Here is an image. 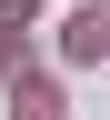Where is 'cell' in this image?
Returning a JSON list of instances; mask_svg holds the SVG:
<instances>
[{"instance_id": "cell-2", "label": "cell", "mask_w": 110, "mask_h": 120, "mask_svg": "<svg viewBox=\"0 0 110 120\" xmlns=\"http://www.w3.org/2000/svg\"><path fill=\"white\" fill-rule=\"evenodd\" d=\"M30 10H40V0H0V20H30Z\"/></svg>"}, {"instance_id": "cell-1", "label": "cell", "mask_w": 110, "mask_h": 120, "mask_svg": "<svg viewBox=\"0 0 110 120\" xmlns=\"http://www.w3.org/2000/svg\"><path fill=\"white\" fill-rule=\"evenodd\" d=\"M20 120H60V100L50 90H20Z\"/></svg>"}]
</instances>
